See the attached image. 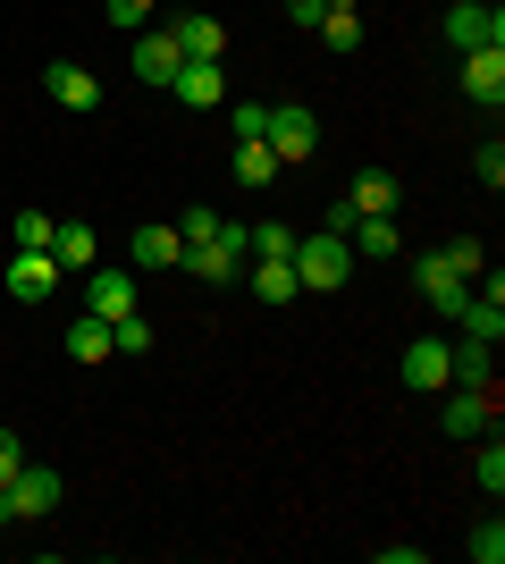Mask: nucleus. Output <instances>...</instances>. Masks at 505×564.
<instances>
[{
  "label": "nucleus",
  "instance_id": "nucleus-1",
  "mask_svg": "<svg viewBox=\"0 0 505 564\" xmlns=\"http://www.w3.org/2000/svg\"><path fill=\"white\" fill-rule=\"evenodd\" d=\"M295 279L312 286V295H337V286L354 279V245L345 236H329V228H312V236H295Z\"/></svg>",
  "mask_w": 505,
  "mask_h": 564
},
{
  "label": "nucleus",
  "instance_id": "nucleus-2",
  "mask_svg": "<svg viewBox=\"0 0 505 564\" xmlns=\"http://www.w3.org/2000/svg\"><path fill=\"white\" fill-rule=\"evenodd\" d=\"M262 143L278 152V169H304L320 152V118H312V101H278V110L262 118Z\"/></svg>",
  "mask_w": 505,
  "mask_h": 564
},
{
  "label": "nucleus",
  "instance_id": "nucleus-3",
  "mask_svg": "<svg viewBox=\"0 0 505 564\" xmlns=\"http://www.w3.org/2000/svg\"><path fill=\"white\" fill-rule=\"evenodd\" d=\"M244 261H253V236H244L237 219H219V236H211V245H186V261H177V270L228 286V279H244Z\"/></svg>",
  "mask_w": 505,
  "mask_h": 564
},
{
  "label": "nucleus",
  "instance_id": "nucleus-4",
  "mask_svg": "<svg viewBox=\"0 0 505 564\" xmlns=\"http://www.w3.org/2000/svg\"><path fill=\"white\" fill-rule=\"evenodd\" d=\"M447 43L455 51H505V9L497 0H455L447 9Z\"/></svg>",
  "mask_w": 505,
  "mask_h": 564
},
{
  "label": "nucleus",
  "instance_id": "nucleus-5",
  "mask_svg": "<svg viewBox=\"0 0 505 564\" xmlns=\"http://www.w3.org/2000/svg\"><path fill=\"white\" fill-rule=\"evenodd\" d=\"M127 68L144 76L152 94H168V85H177V68H186V51H177V34H168V25H135V59H127Z\"/></svg>",
  "mask_w": 505,
  "mask_h": 564
},
{
  "label": "nucleus",
  "instance_id": "nucleus-6",
  "mask_svg": "<svg viewBox=\"0 0 505 564\" xmlns=\"http://www.w3.org/2000/svg\"><path fill=\"white\" fill-rule=\"evenodd\" d=\"M43 514H59V471L18 464L9 471V522H43Z\"/></svg>",
  "mask_w": 505,
  "mask_h": 564
},
{
  "label": "nucleus",
  "instance_id": "nucleus-7",
  "mask_svg": "<svg viewBox=\"0 0 505 564\" xmlns=\"http://www.w3.org/2000/svg\"><path fill=\"white\" fill-rule=\"evenodd\" d=\"M59 279H68V270H59L43 245H18V253H9V295H18V304H51Z\"/></svg>",
  "mask_w": 505,
  "mask_h": 564
},
{
  "label": "nucleus",
  "instance_id": "nucleus-8",
  "mask_svg": "<svg viewBox=\"0 0 505 564\" xmlns=\"http://www.w3.org/2000/svg\"><path fill=\"white\" fill-rule=\"evenodd\" d=\"M413 286H421V304H430L438 321H455L463 295H472V279H455V270H447V253H421V261H413Z\"/></svg>",
  "mask_w": 505,
  "mask_h": 564
},
{
  "label": "nucleus",
  "instance_id": "nucleus-9",
  "mask_svg": "<svg viewBox=\"0 0 505 564\" xmlns=\"http://www.w3.org/2000/svg\"><path fill=\"white\" fill-rule=\"evenodd\" d=\"M43 94L59 101V110H101V76L76 68V59H51V68H43Z\"/></svg>",
  "mask_w": 505,
  "mask_h": 564
},
{
  "label": "nucleus",
  "instance_id": "nucleus-10",
  "mask_svg": "<svg viewBox=\"0 0 505 564\" xmlns=\"http://www.w3.org/2000/svg\"><path fill=\"white\" fill-rule=\"evenodd\" d=\"M405 388H413V397H438V388H455V362H447V346H438V337L405 346Z\"/></svg>",
  "mask_w": 505,
  "mask_h": 564
},
{
  "label": "nucleus",
  "instance_id": "nucleus-11",
  "mask_svg": "<svg viewBox=\"0 0 505 564\" xmlns=\"http://www.w3.org/2000/svg\"><path fill=\"white\" fill-rule=\"evenodd\" d=\"M463 101H481V110L505 101V51H463Z\"/></svg>",
  "mask_w": 505,
  "mask_h": 564
},
{
  "label": "nucleus",
  "instance_id": "nucleus-12",
  "mask_svg": "<svg viewBox=\"0 0 505 564\" xmlns=\"http://www.w3.org/2000/svg\"><path fill=\"white\" fill-rule=\"evenodd\" d=\"M168 94L186 101V110H219V101H228V76H219V59H186Z\"/></svg>",
  "mask_w": 505,
  "mask_h": 564
},
{
  "label": "nucleus",
  "instance_id": "nucleus-13",
  "mask_svg": "<svg viewBox=\"0 0 505 564\" xmlns=\"http://www.w3.org/2000/svg\"><path fill=\"white\" fill-rule=\"evenodd\" d=\"M345 203H354V219H396V169H362Z\"/></svg>",
  "mask_w": 505,
  "mask_h": 564
},
{
  "label": "nucleus",
  "instance_id": "nucleus-14",
  "mask_svg": "<svg viewBox=\"0 0 505 564\" xmlns=\"http://www.w3.org/2000/svg\"><path fill=\"white\" fill-rule=\"evenodd\" d=\"M127 253H135V270H177V261H186V236H177V228H161V219H144Z\"/></svg>",
  "mask_w": 505,
  "mask_h": 564
},
{
  "label": "nucleus",
  "instance_id": "nucleus-15",
  "mask_svg": "<svg viewBox=\"0 0 505 564\" xmlns=\"http://www.w3.org/2000/svg\"><path fill=\"white\" fill-rule=\"evenodd\" d=\"M85 312H101V321L135 312V270H94V279H85Z\"/></svg>",
  "mask_w": 505,
  "mask_h": 564
},
{
  "label": "nucleus",
  "instance_id": "nucleus-16",
  "mask_svg": "<svg viewBox=\"0 0 505 564\" xmlns=\"http://www.w3.org/2000/svg\"><path fill=\"white\" fill-rule=\"evenodd\" d=\"M59 346H68V362L94 371V362H110V321H101V312H76L68 329H59Z\"/></svg>",
  "mask_w": 505,
  "mask_h": 564
},
{
  "label": "nucleus",
  "instance_id": "nucleus-17",
  "mask_svg": "<svg viewBox=\"0 0 505 564\" xmlns=\"http://www.w3.org/2000/svg\"><path fill=\"white\" fill-rule=\"evenodd\" d=\"M438 422L455 430V438H481V430L497 422V397H488V388H455V397H447V413H438Z\"/></svg>",
  "mask_w": 505,
  "mask_h": 564
},
{
  "label": "nucleus",
  "instance_id": "nucleus-18",
  "mask_svg": "<svg viewBox=\"0 0 505 564\" xmlns=\"http://www.w3.org/2000/svg\"><path fill=\"white\" fill-rule=\"evenodd\" d=\"M244 286H253V295H262V304H295V295H304V279H295V261H244Z\"/></svg>",
  "mask_w": 505,
  "mask_h": 564
},
{
  "label": "nucleus",
  "instance_id": "nucleus-19",
  "mask_svg": "<svg viewBox=\"0 0 505 564\" xmlns=\"http://www.w3.org/2000/svg\"><path fill=\"white\" fill-rule=\"evenodd\" d=\"M168 34H177V51H186V59H219V43H228V34H219V18H202V9H194V18H168Z\"/></svg>",
  "mask_w": 505,
  "mask_h": 564
},
{
  "label": "nucleus",
  "instance_id": "nucleus-20",
  "mask_svg": "<svg viewBox=\"0 0 505 564\" xmlns=\"http://www.w3.org/2000/svg\"><path fill=\"white\" fill-rule=\"evenodd\" d=\"M94 228H85V219H68V228H51V261H59V270H94Z\"/></svg>",
  "mask_w": 505,
  "mask_h": 564
},
{
  "label": "nucleus",
  "instance_id": "nucleus-21",
  "mask_svg": "<svg viewBox=\"0 0 505 564\" xmlns=\"http://www.w3.org/2000/svg\"><path fill=\"white\" fill-rule=\"evenodd\" d=\"M362 261H396L405 253V236H396V219H354V236H345Z\"/></svg>",
  "mask_w": 505,
  "mask_h": 564
},
{
  "label": "nucleus",
  "instance_id": "nucleus-22",
  "mask_svg": "<svg viewBox=\"0 0 505 564\" xmlns=\"http://www.w3.org/2000/svg\"><path fill=\"white\" fill-rule=\"evenodd\" d=\"M278 177V152L262 135H237V186H270Z\"/></svg>",
  "mask_w": 505,
  "mask_h": 564
},
{
  "label": "nucleus",
  "instance_id": "nucleus-23",
  "mask_svg": "<svg viewBox=\"0 0 505 564\" xmlns=\"http://www.w3.org/2000/svg\"><path fill=\"white\" fill-rule=\"evenodd\" d=\"M463 556H472V564H505V522L481 514V522H472V540H463Z\"/></svg>",
  "mask_w": 505,
  "mask_h": 564
},
{
  "label": "nucleus",
  "instance_id": "nucleus-24",
  "mask_svg": "<svg viewBox=\"0 0 505 564\" xmlns=\"http://www.w3.org/2000/svg\"><path fill=\"white\" fill-rule=\"evenodd\" d=\"M312 34H320L329 51H354V43H362V9H329V18H320Z\"/></svg>",
  "mask_w": 505,
  "mask_h": 564
},
{
  "label": "nucleus",
  "instance_id": "nucleus-25",
  "mask_svg": "<svg viewBox=\"0 0 505 564\" xmlns=\"http://www.w3.org/2000/svg\"><path fill=\"white\" fill-rule=\"evenodd\" d=\"M110 354H152V321L144 312H119V321H110Z\"/></svg>",
  "mask_w": 505,
  "mask_h": 564
},
{
  "label": "nucleus",
  "instance_id": "nucleus-26",
  "mask_svg": "<svg viewBox=\"0 0 505 564\" xmlns=\"http://www.w3.org/2000/svg\"><path fill=\"white\" fill-rule=\"evenodd\" d=\"M472 480H481V497H488V506H497V497H505V447H497V438H488V447H481V464H472Z\"/></svg>",
  "mask_w": 505,
  "mask_h": 564
},
{
  "label": "nucleus",
  "instance_id": "nucleus-27",
  "mask_svg": "<svg viewBox=\"0 0 505 564\" xmlns=\"http://www.w3.org/2000/svg\"><path fill=\"white\" fill-rule=\"evenodd\" d=\"M447 270H455V279H481V270H488L481 236H455V245H447Z\"/></svg>",
  "mask_w": 505,
  "mask_h": 564
},
{
  "label": "nucleus",
  "instance_id": "nucleus-28",
  "mask_svg": "<svg viewBox=\"0 0 505 564\" xmlns=\"http://www.w3.org/2000/svg\"><path fill=\"white\" fill-rule=\"evenodd\" d=\"M472 177H481V186H488V194H497V186H505V143H497V135H488V143H481V152H472Z\"/></svg>",
  "mask_w": 505,
  "mask_h": 564
},
{
  "label": "nucleus",
  "instance_id": "nucleus-29",
  "mask_svg": "<svg viewBox=\"0 0 505 564\" xmlns=\"http://www.w3.org/2000/svg\"><path fill=\"white\" fill-rule=\"evenodd\" d=\"M177 236H186V245H211V236H219V212H211V203H194V212L177 219Z\"/></svg>",
  "mask_w": 505,
  "mask_h": 564
},
{
  "label": "nucleus",
  "instance_id": "nucleus-30",
  "mask_svg": "<svg viewBox=\"0 0 505 564\" xmlns=\"http://www.w3.org/2000/svg\"><path fill=\"white\" fill-rule=\"evenodd\" d=\"M244 236H253V253H262V261H287L295 253V228H244Z\"/></svg>",
  "mask_w": 505,
  "mask_h": 564
},
{
  "label": "nucleus",
  "instance_id": "nucleus-31",
  "mask_svg": "<svg viewBox=\"0 0 505 564\" xmlns=\"http://www.w3.org/2000/svg\"><path fill=\"white\" fill-rule=\"evenodd\" d=\"M51 228H59L51 212H18V245H43V253H51Z\"/></svg>",
  "mask_w": 505,
  "mask_h": 564
},
{
  "label": "nucleus",
  "instance_id": "nucleus-32",
  "mask_svg": "<svg viewBox=\"0 0 505 564\" xmlns=\"http://www.w3.org/2000/svg\"><path fill=\"white\" fill-rule=\"evenodd\" d=\"M262 118H270L262 101H228V127H237V135H262Z\"/></svg>",
  "mask_w": 505,
  "mask_h": 564
},
{
  "label": "nucleus",
  "instance_id": "nucleus-33",
  "mask_svg": "<svg viewBox=\"0 0 505 564\" xmlns=\"http://www.w3.org/2000/svg\"><path fill=\"white\" fill-rule=\"evenodd\" d=\"M110 25H127V34H135V25H152V0H110Z\"/></svg>",
  "mask_w": 505,
  "mask_h": 564
},
{
  "label": "nucleus",
  "instance_id": "nucleus-34",
  "mask_svg": "<svg viewBox=\"0 0 505 564\" xmlns=\"http://www.w3.org/2000/svg\"><path fill=\"white\" fill-rule=\"evenodd\" d=\"M320 228H329V236H354V203H345V194H337L329 212H320Z\"/></svg>",
  "mask_w": 505,
  "mask_h": 564
},
{
  "label": "nucleus",
  "instance_id": "nucleus-35",
  "mask_svg": "<svg viewBox=\"0 0 505 564\" xmlns=\"http://www.w3.org/2000/svg\"><path fill=\"white\" fill-rule=\"evenodd\" d=\"M25 464V447H18V430H0V489H9V471Z\"/></svg>",
  "mask_w": 505,
  "mask_h": 564
},
{
  "label": "nucleus",
  "instance_id": "nucleus-36",
  "mask_svg": "<svg viewBox=\"0 0 505 564\" xmlns=\"http://www.w3.org/2000/svg\"><path fill=\"white\" fill-rule=\"evenodd\" d=\"M287 18H295V25H304V34H312V25H320V18H329V0H287Z\"/></svg>",
  "mask_w": 505,
  "mask_h": 564
},
{
  "label": "nucleus",
  "instance_id": "nucleus-37",
  "mask_svg": "<svg viewBox=\"0 0 505 564\" xmlns=\"http://www.w3.org/2000/svg\"><path fill=\"white\" fill-rule=\"evenodd\" d=\"M0 531H9V489H0Z\"/></svg>",
  "mask_w": 505,
  "mask_h": 564
},
{
  "label": "nucleus",
  "instance_id": "nucleus-38",
  "mask_svg": "<svg viewBox=\"0 0 505 564\" xmlns=\"http://www.w3.org/2000/svg\"><path fill=\"white\" fill-rule=\"evenodd\" d=\"M329 9H354V0H329Z\"/></svg>",
  "mask_w": 505,
  "mask_h": 564
}]
</instances>
